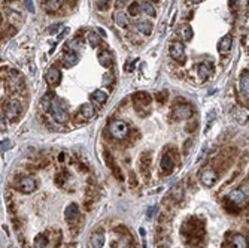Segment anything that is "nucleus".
Instances as JSON below:
<instances>
[{"mask_svg": "<svg viewBox=\"0 0 249 248\" xmlns=\"http://www.w3.org/2000/svg\"><path fill=\"white\" fill-rule=\"evenodd\" d=\"M182 235L187 236V241L191 245H197L204 236V223L200 218H191L185 221L182 226Z\"/></svg>", "mask_w": 249, "mask_h": 248, "instance_id": "nucleus-1", "label": "nucleus"}, {"mask_svg": "<svg viewBox=\"0 0 249 248\" xmlns=\"http://www.w3.org/2000/svg\"><path fill=\"white\" fill-rule=\"evenodd\" d=\"M133 103H134L137 114H140L142 117H146V114L149 112V108H151V103H152V97L146 91H136L133 94Z\"/></svg>", "mask_w": 249, "mask_h": 248, "instance_id": "nucleus-2", "label": "nucleus"}, {"mask_svg": "<svg viewBox=\"0 0 249 248\" xmlns=\"http://www.w3.org/2000/svg\"><path fill=\"white\" fill-rule=\"evenodd\" d=\"M109 133L115 139H125L128 136V124L124 120H114L109 124Z\"/></svg>", "mask_w": 249, "mask_h": 248, "instance_id": "nucleus-3", "label": "nucleus"}, {"mask_svg": "<svg viewBox=\"0 0 249 248\" xmlns=\"http://www.w3.org/2000/svg\"><path fill=\"white\" fill-rule=\"evenodd\" d=\"M49 112H52V117H54V120L58 123V124H64V123H67L69 120V112L66 106H64V103L61 100H52V105H51V111Z\"/></svg>", "mask_w": 249, "mask_h": 248, "instance_id": "nucleus-4", "label": "nucleus"}, {"mask_svg": "<svg viewBox=\"0 0 249 248\" xmlns=\"http://www.w3.org/2000/svg\"><path fill=\"white\" fill-rule=\"evenodd\" d=\"M15 187L21 193L30 195V193H34L37 190V180L34 176H21L20 180L17 181Z\"/></svg>", "mask_w": 249, "mask_h": 248, "instance_id": "nucleus-5", "label": "nucleus"}, {"mask_svg": "<svg viewBox=\"0 0 249 248\" xmlns=\"http://www.w3.org/2000/svg\"><path fill=\"white\" fill-rule=\"evenodd\" d=\"M194 114V109L188 103H178L173 106V117L175 120H188Z\"/></svg>", "mask_w": 249, "mask_h": 248, "instance_id": "nucleus-6", "label": "nucleus"}, {"mask_svg": "<svg viewBox=\"0 0 249 248\" xmlns=\"http://www.w3.org/2000/svg\"><path fill=\"white\" fill-rule=\"evenodd\" d=\"M168 53H170V55H172L176 61H179L181 64H183V63L187 61V57H185V47H183V43L179 42V40H175V42L170 43Z\"/></svg>", "mask_w": 249, "mask_h": 248, "instance_id": "nucleus-7", "label": "nucleus"}, {"mask_svg": "<svg viewBox=\"0 0 249 248\" xmlns=\"http://www.w3.org/2000/svg\"><path fill=\"white\" fill-rule=\"evenodd\" d=\"M21 114V103L18 99H12V100L9 102L6 105V108H5V115H6L7 120L14 121L17 120L18 117H20Z\"/></svg>", "mask_w": 249, "mask_h": 248, "instance_id": "nucleus-8", "label": "nucleus"}, {"mask_svg": "<svg viewBox=\"0 0 249 248\" xmlns=\"http://www.w3.org/2000/svg\"><path fill=\"white\" fill-rule=\"evenodd\" d=\"M64 217H66V221L69 224H75V223L79 220L81 212H79V206L76 203H70L67 208L64 209Z\"/></svg>", "mask_w": 249, "mask_h": 248, "instance_id": "nucleus-9", "label": "nucleus"}, {"mask_svg": "<svg viewBox=\"0 0 249 248\" xmlns=\"http://www.w3.org/2000/svg\"><path fill=\"white\" fill-rule=\"evenodd\" d=\"M200 180H202V184H204L206 187H212V185H215L216 181H218V174H216L213 169H204L202 172Z\"/></svg>", "mask_w": 249, "mask_h": 248, "instance_id": "nucleus-10", "label": "nucleus"}, {"mask_svg": "<svg viewBox=\"0 0 249 248\" xmlns=\"http://www.w3.org/2000/svg\"><path fill=\"white\" fill-rule=\"evenodd\" d=\"M151 153L145 151L143 154L140 155V160H139V166H140V172L142 175L145 176V180H148L149 176V170H151Z\"/></svg>", "mask_w": 249, "mask_h": 248, "instance_id": "nucleus-11", "label": "nucleus"}, {"mask_svg": "<svg viewBox=\"0 0 249 248\" xmlns=\"http://www.w3.org/2000/svg\"><path fill=\"white\" fill-rule=\"evenodd\" d=\"M97 58H99V63L106 69L112 67V64H114V55L109 49H100L97 54Z\"/></svg>", "mask_w": 249, "mask_h": 248, "instance_id": "nucleus-12", "label": "nucleus"}, {"mask_svg": "<svg viewBox=\"0 0 249 248\" xmlns=\"http://www.w3.org/2000/svg\"><path fill=\"white\" fill-rule=\"evenodd\" d=\"M45 79H46V82L49 84V85H58L61 81V72L58 67H51L49 70L46 72V75H45Z\"/></svg>", "mask_w": 249, "mask_h": 248, "instance_id": "nucleus-13", "label": "nucleus"}, {"mask_svg": "<svg viewBox=\"0 0 249 248\" xmlns=\"http://www.w3.org/2000/svg\"><path fill=\"white\" fill-rule=\"evenodd\" d=\"M105 159H106V164H108L109 168L112 169V174L120 180V181H124V176H122L121 170H120V168H118V164L115 163L114 157H112V154L109 153V151H105Z\"/></svg>", "mask_w": 249, "mask_h": 248, "instance_id": "nucleus-14", "label": "nucleus"}, {"mask_svg": "<svg viewBox=\"0 0 249 248\" xmlns=\"http://www.w3.org/2000/svg\"><path fill=\"white\" fill-rule=\"evenodd\" d=\"M160 166H161V170L164 175H170L173 172V168H175V161L168 154H164L161 157V161H160Z\"/></svg>", "mask_w": 249, "mask_h": 248, "instance_id": "nucleus-15", "label": "nucleus"}, {"mask_svg": "<svg viewBox=\"0 0 249 248\" xmlns=\"http://www.w3.org/2000/svg\"><path fill=\"white\" fill-rule=\"evenodd\" d=\"M78 112L82 117V120H91L95 115L94 106L91 103H82L81 106H79V109H78Z\"/></svg>", "mask_w": 249, "mask_h": 248, "instance_id": "nucleus-16", "label": "nucleus"}, {"mask_svg": "<svg viewBox=\"0 0 249 248\" xmlns=\"http://www.w3.org/2000/svg\"><path fill=\"white\" fill-rule=\"evenodd\" d=\"M231 203H234V205H242L243 202L246 200V193L245 191H242L240 188H237V190H233L231 193H230V196L227 197Z\"/></svg>", "mask_w": 249, "mask_h": 248, "instance_id": "nucleus-17", "label": "nucleus"}, {"mask_svg": "<svg viewBox=\"0 0 249 248\" xmlns=\"http://www.w3.org/2000/svg\"><path fill=\"white\" fill-rule=\"evenodd\" d=\"M61 6H63V0H45V3H43V9L48 13H54L60 11Z\"/></svg>", "mask_w": 249, "mask_h": 248, "instance_id": "nucleus-18", "label": "nucleus"}, {"mask_svg": "<svg viewBox=\"0 0 249 248\" xmlns=\"http://www.w3.org/2000/svg\"><path fill=\"white\" fill-rule=\"evenodd\" d=\"M90 242H91V247L93 248H101L105 245V233L100 232V230L94 232L91 235V238H90Z\"/></svg>", "mask_w": 249, "mask_h": 248, "instance_id": "nucleus-19", "label": "nucleus"}, {"mask_svg": "<svg viewBox=\"0 0 249 248\" xmlns=\"http://www.w3.org/2000/svg\"><path fill=\"white\" fill-rule=\"evenodd\" d=\"M9 85H11V90L12 91H20V84H21V75L17 72V70H11L9 72Z\"/></svg>", "mask_w": 249, "mask_h": 248, "instance_id": "nucleus-20", "label": "nucleus"}, {"mask_svg": "<svg viewBox=\"0 0 249 248\" xmlns=\"http://www.w3.org/2000/svg\"><path fill=\"white\" fill-rule=\"evenodd\" d=\"M78 60H79V58H78L76 51H73V49H67V48H66V53H64V66L72 67L78 63Z\"/></svg>", "mask_w": 249, "mask_h": 248, "instance_id": "nucleus-21", "label": "nucleus"}, {"mask_svg": "<svg viewBox=\"0 0 249 248\" xmlns=\"http://www.w3.org/2000/svg\"><path fill=\"white\" fill-rule=\"evenodd\" d=\"M231 245L233 248H248V239L240 233L231 235Z\"/></svg>", "mask_w": 249, "mask_h": 248, "instance_id": "nucleus-22", "label": "nucleus"}, {"mask_svg": "<svg viewBox=\"0 0 249 248\" xmlns=\"http://www.w3.org/2000/svg\"><path fill=\"white\" fill-rule=\"evenodd\" d=\"M249 72L248 69L246 70H243L242 75H240V93L243 94V96H246L248 97V93H249Z\"/></svg>", "mask_w": 249, "mask_h": 248, "instance_id": "nucleus-23", "label": "nucleus"}, {"mask_svg": "<svg viewBox=\"0 0 249 248\" xmlns=\"http://www.w3.org/2000/svg\"><path fill=\"white\" fill-rule=\"evenodd\" d=\"M231 45H233V36L231 34H225L221 40H219V45H218V49L221 53H228L231 49Z\"/></svg>", "mask_w": 249, "mask_h": 248, "instance_id": "nucleus-24", "label": "nucleus"}, {"mask_svg": "<svg viewBox=\"0 0 249 248\" xmlns=\"http://www.w3.org/2000/svg\"><path fill=\"white\" fill-rule=\"evenodd\" d=\"M52 100H54V94H52V93H46V94H43V96H42L39 105H41V108L45 111V112H49V111H51Z\"/></svg>", "mask_w": 249, "mask_h": 248, "instance_id": "nucleus-25", "label": "nucleus"}, {"mask_svg": "<svg viewBox=\"0 0 249 248\" xmlns=\"http://www.w3.org/2000/svg\"><path fill=\"white\" fill-rule=\"evenodd\" d=\"M136 27H137V32L143 33L145 36H148V34L152 33V24H151L149 21H146V20L137 21V23H136Z\"/></svg>", "mask_w": 249, "mask_h": 248, "instance_id": "nucleus-26", "label": "nucleus"}, {"mask_svg": "<svg viewBox=\"0 0 249 248\" xmlns=\"http://www.w3.org/2000/svg\"><path fill=\"white\" fill-rule=\"evenodd\" d=\"M91 97H93V100H94L95 103H99V105H105V103L108 102V93H105L103 90H95V91H93Z\"/></svg>", "mask_w": 249, "mask_h": 248, "instance_id": "nucleus-27", "label": "nucleus"}, {"mask_svg": "<svg viewBox=\"0 0 249 248\" xmlns=\"http://www.w3.org/2000/svg\"><path fill=\"white\" fill-rule=\"evenodd\" d=\"M179 33H181L182 39L183 40H191L193 38H194V32H193V28H191V26H188V24H183V26L179 28Z\"/></svg>", "mask_w": 249, "mask_h": 248, "instance_id": "nucleus-28", "label": "nucleus"}, {"mask_svg": "<svg viewBox=\"0 0 249 248\" xmlns=\"http://www.w3.org/2000/svg\"><path fill=\"white\" fill-rule=\"evenodd\" d=\"M210 73H212V66H209L208 63L198 64V76H200L203 81L208 79L209 76H210Z\"/></svg>", "mask_w": 249, "mask_h": 248, "instance_id": "nucleus-29", "label": "nucleus"}, {"mask_svg": "<svg viewBox=\"0 0 249 248\" xmlns=\"http://www.w3.org/2000/svg\"><path fill=\"white\" fill-rule=\"evenodd\" d=\"M114 20H115V23H116L118 26L121 27V28H127L128 18H127V15H125L124 12H116L114 15Z\"/></svg>", "mask_w": 249, "mask_h": 248, "instance_id": "nucleus-30", "label": "nucleus"}, {"mask_svg": "<svg viewBox=\"0 0 249 248\" xmlns=\"http://www.w3.org/2000/svg\"><path fill=\"white\" fill-rule=\"evenodd\" d=\"M46 245H48V239L45 235L39 233V235L34 236V241H33L34 248H46Z\"/></svg>", "mask_w": 249, "mask_h": 248, "instance_id": "nucleus-31", "label": "nucleus"}, {"mask_svg": "<svg viewBox=\"0 0 249 248\" xmlns=\"http://www.w3.org/2000/svg\"><path fill=\"white\" fill-rule=\"evenodd\" d=\"M87 38H88V43L91 45V48H97L100 45L101 38H100V34H97L95 32H90Z\"/></svg>", "mask_w": 249, "mask_h": 248, "instance_id": "nucleus-32", "label": "nucleus"}, {"mask_svg": "<svg viewBox=\"0 0 249 248\" xmlns=\"http://www.w3.org/2000/svg\"><path fill=\"white\" fill-rule=\"evenodd\" d=\"M170 199H172V202L173 203H176V202H179L182 199V196H183V191H182V187H176L175 190H172L170 191Z\"/></svg>", "mask_w": 249, "mask_h": 248, "instance_id": "nucleus-33", "label": "nucleus"}, {"mask_svg": "<svg viewBox=\"0 0 249 248\" xmlns=\"http://www.w3.org/2000/svg\"><path fill=\"white\" fill-rule=\"evenodd\" d=\"M140 9H143V12L149 15V17H155V13H157L151 3H140Z\"/></svg>", "mask_w": 249, "mask_h": 248, "instance_id": "nucleus-34", "label": "nucleus"}, {"mask_svg": "<svg viewBox=\"0 0 249 248\" xmlns=\"http://www.w3.org/2000/svg\"><path fill=\"white\" fill-rule=\"evenodd\" d=\"M139 12H140V5H139L137 2H133L131 5H128V13H130L131 17L139 15Z\"/></svg>", "mask_w": 249, "mask_h": 248, "instance_id": "nucleus-35", "label": "nucleus"}, {"mask_svg": "<svg viewBox=\"0 0 249 248\" xmlns=\"http://www.w3.org/2000/svg\"><path fill=\"white\" fill-rule=\"evenodd\" d=\"M109 3H110L109 0H101V2L97 3V9H99V11H106L109 8Z\"/></svg>", "mask_w": 249, "mask_h": 248, "instance_id": "nucleus-36", "label": "nucleus"}, {"mask_svg": "<svg viewBox=\"0 0 249 248\" xmlns=\"http://www.w3.org/2000/svg\"><path fill=\"white\" fill-rule=\"evenodd\" d=\"M64 176H66V174H57V176H55V182H57V185L58 187H63V184H64Z\"/></svg>", "mask_w": 249, "mask_h": 248, "instance_id": "nucleus-37", "label": "nucleus"}, {"mask_svg": "<svg viewBox=\"0 0 249 248\" xmlns=\"http://www.w3.org/2000/svg\"><path fill=\"white\" fill-rule=\"evenodd\" d=\"M60 244H61V232L57 230V233L54 235V245L55 247H60Z\"/></svg>", "mask_w": 249, "mask_h": 248, "instance_id": "nucleus-38", "label": "nucleus"}, {"mask_svg": "<svg viewBox=\"0 0 249 248\" xmlns=\"http://www.w3.org/2000/svg\"><path fill=\"white\" fill-rule=\"evenodd\" d=\"M137 185V180H136V174L130 172V187H136Z\"/></svg>", "mask_w": 249, "mask_h": 248, "instance_id": "nucleus-39", "label": "nucleus"}, {"mask_svg": "<svg viewBox=\"0 0 249 248\" xmlns=\"http://www.w3.org/2000/svg\"><path fill=\"white\" fill-rule=\"evenodd\" d=\"M166 96H167V93H161V91H160V93L155 94V99L160 102V103H163V102H166Z\"/></svg>", "mask_w": 249, "mask_h": 248, "instance_id": "nucleus-40", "label": "nucleus"}, {"mask_svg": "<svg viewBox=\"0 0 249 248\" xmlns=\"http://www.w3.org/2000/svg\"><path fill=\"white\" fill-rule=\"evenodd\" d=\"M26 8L28 9V12L34 13V5H33V0H26Z\"/></svg>", "mask_w": 249, "mask_h": 248, "instance_id": "nucleus-41", "label": "nucleus"}, {"mask_svg": "<svg viewBox=\"0 0 249 248\" xmlns=\"http://www.w3.org/2000/svg\"><path fill=\"white\" fill-rule=\"evenodd\" d=\"M11 145H12V142L9 141V139H3V141H2V148H3L5 151H6V149H9V148H11Z\"/></svg>", "mask_w": 249, "mask_h": 248, "instance_id": "nucleus-42", "label": "nucleus"}, {"mask_svg": "<svg viewBox=\"0 0 249 248\" xmlns=\"http://www.w3.org/2000/svg\"><path fill=\"white\" fill-rule=\"evenodd\" d=\"M58 27H61L60 23H58V24H54V26H51L49 28H48V33H57V32H58Z\"/></svg>", "mask_w": 249, "mask_h": 248, "instance_id": "nucleus-43", "label": "nucleus"}, {"mask_svg": "<svg viewBox=\"0 0 249 248\" xmlns=\"http://www.w3.org/2000/svg\"><path fill=\"white\" fill-rule=\"evenodd\" d=\"M155 212H157V206H151V208L146 211V215H148L149 218H152V217L155 215Z\"/></svg>", "mask_w": 249, "mask_h": 248, "instance_id": "nucleus-44", "label": "nucleus"}, {"mask_svg": "<svg viewBox=\"0 0 249 248\" xmlns=\"http://www.w3.org/2000/svg\"><path fill=\"white\" fill-rule=\"evenodd\" d=\"M134 63H136V61H133V63H125L124 70H125V72H131V70H133V67H134Z\"/></svg>", "mask_w": 249, "mask_h": 248, "instance_id": "nucleus-45", "label": "nucleus"}, {"mask_svg": "<svg viewBox=\"0 0 249 248\" xmlns=\"http://www.w3.org/2000/svg\"><path fill=\"white\" fill-rule=\"evenodd\" d=\"M103 79H105V84L108 85V84H110V79H112V75H110V73H106V75H105V78H103Z\"/></svg>", "mask_w": 249, "mask_h": 248, "instance_id": "nucleus-46", "label": "nucleus"}, {"mask_svg": "<svg viewBox=\"0 0 249 248\" xmlns=\"http://www.w3.org/2000/svg\"><path fill=\"white\" fill-rule=\"evenodd\" d=\"M125 2H127V0H116V2H115V6H116V8H122Z\"/></svg>", "mask_w": 249, "mask_h": 248, "instance_id": "nucleus-47", "label": "nucleus"}, {"mask_svg": "<svg viewBox=\"0 0 249 248\" xmlns=\"http://www.w3.org/2000/svg\"><path fill=\"white\" fill-rule=\"evenodd\" d=\"M237 2H239V0H228V5H230V8H233L236 5V3H237Z\"/></svg>", "mask_w": 249, "mask_h": 248, "instance_id": "nucleus-48", "label": "nucleus"}, {"mask_svg": "<svg viewBox=\"0 0 249 248\" xmlns=\"http://www.w3.org/2000/svg\"><path fill=\"white\" fill-rule=\"evenodd\" d=\"M67 33H69V28H66V30H64V32H63V33H61L60 36H58V39H61V38H64V36H66Z\"/></svg>", "mask_w": 249, "mask_h": 248, "instance_id": "nucleus-49", "label": "nucleus"}, {"mask_svg": "<svg viewBox=\"0 0 249 248\" xmlns=\"http://www.w3.org/2000/svg\"><path fill=\"white\" fill-rule=\"evenodd\" d=\"M99 33H100V34H103V38H105V36H106V32H105V30H103V28H99Z\"/></svg>", "mask_w": 249, "mask_h": 248, "instance_id": "nucleus-50", "label": "nucleus"}, {"mask_svg": "<svg viewBox=\"0 0 249 248\" xmlns=\"http://www.w3.org/2000/svg\"><path fill=\"white\" fill-rule=\"evenodd\" d=\"M191 2H193V3H194V5H197V3H200V2H202V0H191Z\"/></svg>", "mask_w": 249, "mask_h": 248, "instance_id": "nucleus-51", "label": "nucleus"}, {"mask_svg": "<svg viewBox=\"0 0 249 248\" xmlns=\"http://www.w3.org/2000/svg\"><path fill=\"white\" fill-rule=\"evenodd\" d=\"M2 21H3V17H2V13H0V24H2Z\"/></svg>", "mask_w": 249, "mask_h": 248, "instance_id": "nucleus-52", "label": "nucleus"}, {"mask_svg": "<svg viewBox=\"0 0 249 248\" xmlns=\"http://www.w3.org/2000/svg\"><path fill=\"white\" fill-rule=\"evenodd\" d=\"M151 2H158V0H151Z\"/></svg>", "mask_w": 249, "mask_h": 248, "instance_id": "nucleus-53", "label": "nucleus"}]
</instances>
